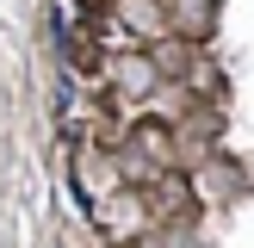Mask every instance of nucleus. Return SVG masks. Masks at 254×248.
Masks as SVG:
<instances>
[{"label":"nucleus","mask_w":254,"mask_h":248,"mask_svg":"<svg viewBox=\"0 0 254 248\" xmlns=\"http://www.w3.org/2000/svg\"><path fill=\"white\" fill-rule=\"evenodd\" d=\"M186 6V31H211V0H180Z\"/></svg>","instance_id":"1"}]
</instances>
